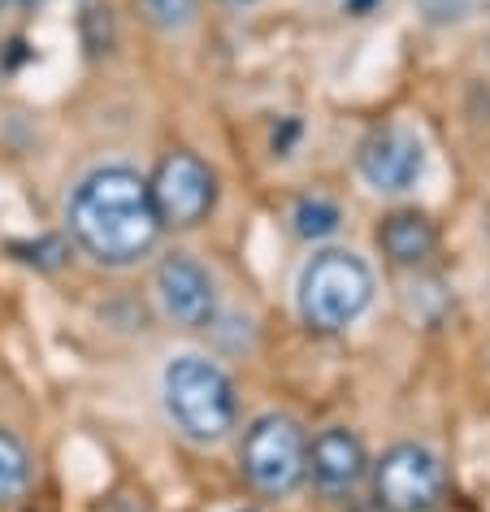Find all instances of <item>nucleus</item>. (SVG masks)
<instances>
[{
    "mask_svg": "<svg viewBox=\"0 0 490 512\" xmlns=\"http://www.w3.org/2000/svg\"><path fill=\"white\" fill-rule=\"evenodd\" d=\"M66 217L74 243L100 265H135L139 256L157 248L165 230L152 209L148 178H139L131 165H100L79 178V187L70 191Z\"/></svg>",
    "mask_w": 490,
    "mask_h": 512,
    "instance_id": "nucleus-1",
    "label": "nucleus"
},
{
    "mask_svg": "<svg viewBox=\"0 0 490 512\" xmlns=\"http://www.w3.org/2000/svg\"><path fill=\"white\" fill-rule=\"evenodd\" d=\"M174 426L196 443H222L239 421V395L222 369L204 356H174L161 374Z\"/></svg>",
    "mask_w": 490,
    "mask_h": 512,
    "instance_id": "nucleus-2",
    "label": "nucleus"
},
{
    "mask_svg": "<svg viewBox=\"0 0 490 512\" xmlns=\"http://www.w3.org/2000/svg\"><path fill=\"white\" fill-rule=\"evenodd\" d=\"M373 274L356 252L326 248L304 265L300 274V317L317 335H339L369 309Z\"/></svg>",
    "mask_w": 490,
    "mask_h": 512,
    "instance_id": "nucleus-3",
    "label": "nucleus"
},
{
    "mask_svg": "<svg viewBox=\"0 0 490 512\" xmlns=\"http://www.w3.org/2000/svg\"><path fill=\"white\" fill-rule=\"evenodd\" d=\"M239 465L243 478L269 499H287L291 491H300V482L308 478V439L300 421L287 413L256 417L243 434Z\"/></svg>",
    "mask_w": 490,
    "mask_h": 512,
    "instance_id": "nucleus-4",
    "label": "nucleus"
},
{
    "mask_svg": "<svg viewBox=\"0 0 490 512\" xmlns=\"http://www.w3.org/2000/svg\"><path fill=\"white\" fill-rule=\"evenodd\" d=\"M373 495L386 512H434L447 495L443 460L421 443H395L373 465Z\"/></svg>",
    "mask_w": 490,
    "mask_h": 512,
    "instance_id": "nucleus-5",
    "label": "nucleus"
},
{
    "mask_svg": "<svg viewBox=\"0 0 490 512\" xmlns=\"http://www.w3.org/2000/svg\"><path fill=\"white\" fill-rule=\"evenodd\" d=\"M152 209H157L161 226L170 230H191L213 213L217 204V178L196 152H170L157 161L148 178Z\"/></svg>",
    "mask_w": 490,
    "mask_h": 512,
    "instance_id": "nucleus-6",
    "label": "nucleus"
},
{
    "mask_svg": "<svg viewBox=\"0 0 490 512\" xmlns=\"http://www.w3.org/2000/svg\"><path fill=\"white\" fill-rule=\"evenodd\" d=\"M356 165L373 191H408L425 174V148L408 126H378L360 139Z\"/></svg>",
    "mask_w": 490,
    "mask_h": 512,
    "instance_id": "nucleus-7",
    "label": "nucleus"
},
{
    "mask_svg": "<svg viewBox=\"0 0 490 512\" xmlns=\"http://www.w3.org/2000/svg\"><path fill=\"white\" fill-rule=\"evenodd\" d=\"M157 300L170 322L187 326V330H200L213 322L217 313V291H213V278L209 270L187 252H174L161 261L157 270Z\"/></svg>",
    "mask_w": 490,
    "mask_h": 512,
    "instance_id": "nucleus-8",
    "label": "nucleus"
},
{
    "mask_svg": "<svg viewBox=\"0 0 490 512\" xmlns=\"http://www.w3.org/2000/svg\"><path fill=\"white\" fill-rule=\"evenodd\" d=\"M365 447H360V439L352 430H343V426H330V430H321L313 443H308V473L317 478L321 491H330V495H343V491H352V486L365 478Z\"/></svg>",
    "mask_w": 490,
    "mask_h": 512,
    "instance_id": "nucleus-9",
    "label": "nucleus"
},
{
    "mask_svg": "<svg viewBox=\"0 0 490 512\" xmlns=\"http://www.w3.org/2000/svg\"><path fill=\"white\" fill-rule=\"evenodd\" d=\"M434 226L425 222L421 213H412V209H399L391 217H382V226H378V248L391 256L395 265H421V261H430V252H434Z\"/></svg>",
    "mask_w": 490,
    "mask_h": 512,
    "instance_id": "nucleus-10",
    "label": "nucleus"
},
{
    "mask_svg": "<svg viewBox=\"0 0 490 512\" xmlns=\"http://www.w3.org/2000/svg\"><path fill=\"white\" fill-rule=\"evenodd\" d=\"M31 491V456L9 430H0V504H14Z\"/></svg>",
    "mask_w": 490,
    "mask_h": 512,
    "instance_id": "nucleus-11",
    "label": "nucleus"
},
{
    "mask_svg": "<svg viewBox=\"0 0 490 512\" xmlns=\"http://www.w3.org/2000/svg\"><path fill=\"white\" fill-rule=\"evenodd\" d=\"M291 222H295V235L300 239H326L339 230V209H334L330 200H321V196H304L300 204H295V213H291Z\"/></svg>",
    "mask_w": 490,
    "mask_h": 512,
    "instance_id": "nucleus-12",
    "label": "nucleus"
},
{
    "mask_svg": "<svg viewBox=\"0 0 490 512\" xmlns=\"http://www.w3.org/2000/svg\"><path fill=\"white\" fill-rule=\"evenodd\" d=\"M157 31H187L196 22V0H139Z\"/></svg>",
    "mask_w": 490,
    "mask_h": 512,
    "instance_id": "nucleus-13",
    "label": "nucleus"
},
{
    "mask_svg": "<svg viewBox=\"0 0 490 512\" xmlns=\"http://www.w3.org/2000/svg\"><path fill=\"white\" fill-rule=\"evenodd\" d=\"M425 18L434 22H451V18H464V9H469V0H421Z\"/></svg>",
    "mask_w": 490,
    "mask_h": 512,
    "instance_id": "nucleus-14",
    "label": "nucleus"
},
{
    "mask_svg": "<svg viewBox=\"0 0 490 512\" xmlns=\"http://www.w3.org/2000/svg\"><path fill=\"white\" fill-rule=\"evenodd\" d=\"M343 5V14H352V18H365V14H373V9L382 5V0H339Z\"/></svg>",
    "mask_w": 490,
    "mask_h": 512,
    "instance_id": "nucleus-15",
    "label": "nucleus"
},
{
    "mask_svg": "<svg viewBox=\"0 0 490 512\" xmlns=\"http://www.w3.org/2000/svg\"><path fill=\"white\" fill-rule=\"evenodd\" d=\"M226 5H256V0H226Z\"/></svg>",
    "mask_w": 490,
    "mask_h": 512,
    "instance_id": "nucleus-16",
    "label": "nucleus"
},
{
    "mask_svg": "<svg viewBox=\"0 0 490 512\" xmlns=\"http://www.w3.org/2000/svg\"><path fill=\"white\" fill-rule=\"evenodd\" d=\"M365 512H386V508H365Z\"/></svg>",
    "mask_w": 490,
    "mask_h": 512,
    "instance_id": "nucleus-17",
    "label": "nucleus"
},
{
    "mask_svg": "<svg viewBox=\"0 0 490 512\" xmlns=\"http://www.w3.org/2000/svg\"><path fill=\"white\" fill-rule=\"evenodd\" d=\"M0 74H5V61H0Z\"/></svg>",
    "mask_w": 490,
    "mask_h": 512,
    "instance_id": "nucleus-18",
    "label": "nucleus"
},
{
    "mask_svg": "<svg viewBox=\"0 0 490 512\" xmlns=\"http://www.w3.org/2000/svg\"><path fill=\"white\" fill-rule=\"evenodd\" d=\"M5 5H9V0H0V9H5Z\"/></svg>",
    "mask_w": 490,
    "mask_h": 512,
    "instance_id": "nucleus-19",
    "label": "nucleus"
},
{
    "mask_svg": "<svg viewBox=\"0 0 490 512\" xmlns=\"http://www.w3.org/2000/svg\"><path fill=\"white\" fill-rule=\"evenodd\" d=\"M27 5H40V0H27Z\"/></svg>",
    "mask_w": 490,
    "mask_h": 512,
    "instance_id": "nucleus-20",
    "label": "nucleus"
}]
</instances>
